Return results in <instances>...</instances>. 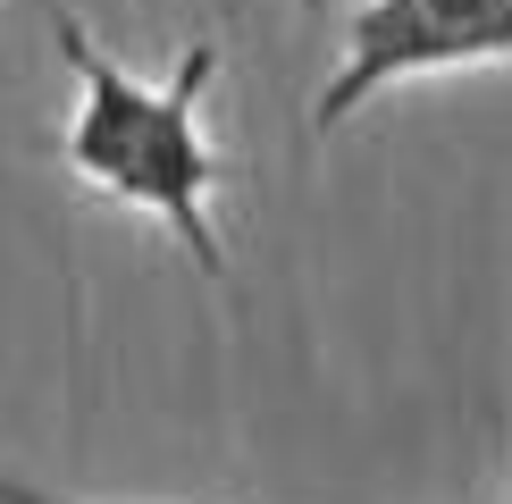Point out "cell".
Listing matches in <instances>:
<instances>
[{
    "mask_svg": "<svg viewBox=\"0 0 512 504\" xmlns=\"http://www.w3.org/2000/svg\"><path fill=\"white\" fill-rule=\"evenodd\" d=\"M51 42L76 76V110H68V135H59L68 177L84 194L152 219L210 286H227V236H219V210H210L227 185V152L202 126L219 42L194 34L168 76H135L126 59H110L76 9H51Z\"/></svg>",
    "mask_w": 512,
    "mask_h": 504,
    "instance_id": "6da1fadb",
    "label": "cell"
},
{
    "mask_svg": "<svg viewBox=\"0 0 512 504\" xmlns=\"http://www.w3.org/2000/svg\"><path fill=\"white\" fill-rule=\"evenodd\" d=\"M462 68H512V0H361L345 17V59L311 101V135H336L378 93Z\"/></svg>",
    "mask_w": 512,
    "mask_h": 504,
    "instance_id": "7a4b0ae2",
    "label": "cell"
},
{
    "mask_svg": "<svg viewBox=\"0 0 512 504\" xmlns=\"http://www.w3.org/2000/svg\"><path fill=\"white\" fill-rule=\"evenodd\" d=\"M311 9H319V0H311Z\"/></svg>",
    "mask_w": 512,
    "mask_h": 504,
    "instance_id": "3957f363",
    "label": "cell"
}]
</instances>
